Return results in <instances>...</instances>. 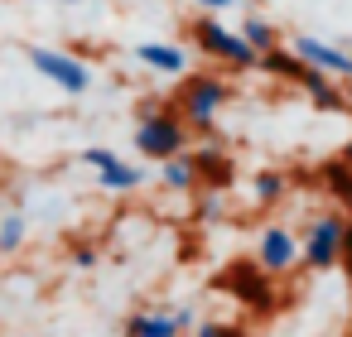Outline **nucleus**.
<instances>
[{"label": "nucleus", "mask_w": 352, "mask_h": 337, "mask_svg": "<svg viewBox=\"0 0 352 337\" xmlns=\"http://www.w3.org/2000/svg\"><path fill=\"white\" fill-rule=\"evenodd\" d=\"M236 34H241V39H246V49H251V54H256V58H261V54H270V49H280V44H285V34H280V30H275V25H270V20H261V15H246V20H241V30H236Z\"/></svg>", "instance_id": "obj_14"}, {"label": "nucleus", "mask_w": 352, "mask_h": 337, "mask_svg": "<svg viewBox=\"0 0 352 337\" xmlns=\"http://www.w3.org/2000/svg\"><path fill=\"white\" fill-rule=\"evenodd\" d=\"M25 58H30V68H34L39 78H49V82L63 87L68 97L92 92V68H87L78 54H63V49H44V44H34V49H25Z\"/></svg>", "instance_id": "obj_5"}, {"label": "nucleus", "mask_w": 352, "mask_h": 337, "mask_svg": "<svg viewBox=\"0 0 352 337\" xmlns=\"http://www.w3.org/2000/svg\"><path fill=\"white\" fill-rule=\"evenodd\" d=\"M289 54H294L299 63H309L314 73H328V78H338V82L352 78V49L323 44V39H314V34H294V39H289Z\"/></svg>", "instance_id": "obj_7"}, {"label": "nucleus", "mask_w": 352, "mask_h": 337, "mask_svg": "<svg viewBox=\"0 0 352 337\" xmlns=\"http://www.w3.org/2000/svg\"><path fill=\"white\" fill-rule=\"evenodd\" d=\"M256 68H261V73H270V78H280V82H299L309 63H299V58H294V54H289V49L280 44V49L261 54V58H256Z\"/></svg>", "instance_id": "obj_15"}, {"label": "nucleus", "mask_w": 352, "mask_h": 337, "mask_svg": "<svg viewBox=\"0 0 352 337\" xmlns=\"http://www.w3.org/2000/svg\"><path fill=\"white\" fill-rule=\"evenodd\" d=\"M323 183H328V193H333V198H342V202L352 207V164H342V159L323 164Z\"/></svg>", "instance_id": "obj_19"}, {"label": "nucleus", "mask_w": 352, "mask_h": 337, "mask_svg": "<svg viewBox=\"0 0 352 337\" xmlns=\"http://www.w3.org/2000/svg\"><path fill=\"white\" fill-rule=\"evenodd\" d=\"M285 193H289V178L280 169L256 174V207H275V202H285Z\"/></svg>", "instance_id": "obj_17"}, {"label": "nucleus", "mask_w": 352, "mask_h": 337, "mask_svg": "<svg viewBox=\"0 0 352 337\" xmlns=\"http://www.w3.org/2000/svg\"><path fill=\"white\" fill-rule=\"evenodd\" d=\"M193 337H246L241 327H232V323H198L193 327Z\"/></svg>", "instance_id": "obj_22"}, {"label": "nucleus", "mask_w": 352, "mask_h": 337, "mask_svg": "<svg viewBox=\"0 0 352 337\" xmlns=\"http://www.w3.org/2000/svg\"><path fill=\"white\" fill-rule=\"evenodd\" d=\"M318 111H347V92L338 87V78H328V73H314V68H304V78L294 82Z\"/></svg>", "instance_id": "obj_10"}, {"label": "nucleus", "mask_w": 352, "mask_h": 337, "mask_svg": "<svg viewBox=\"0 0 352 337\" xmlns=\"http://www.w3.org/2000/svg\"><path fill=\"white\" fill-rule=\"evenodd\" d=\"M338 260H347V265H352V222H347V231H342V255H338Z\"/></svg>", "instance_id": "obj_26"}, {"label": "nucleus", "mask_w": 352, "mask_h": 337, "mask_svg": "<svg viewBox=\"0 0 352 337\" xmlns=\"http://www.w3.org/2000/svg\"><path fill=\"white\" fill-rule=\"evenodd\" d=\"M73 265L78 270H92L97 265V246H73Z\"/></svg>", "instance_id": "obj_24"}, {"label": "nucleus", "mask_w": 352, "mask_h": 337, "mask_svg": "<svg viewBox=\"0 0 352 337\" xmlns=\"http://www.w3.org/2000/svg\"><path fill=\"white\" fill-rule=\"evenodd\" d=\"M338 159H342V164H352V140L342 145V154H338Z\"/></svg>", "instance_id": "obj_27"}, {"label": "nucleus", "mask_w": 352, "mask_h": 337, "mask_svg": "<svg viewBox=\"0 0 352 337\" xmlns=\"http://www.w3.org/2000/svg\"><path fill=\"white\" fill-rule=\"evenodd\" d=\"M347 222H352V207H347Z\"/></svg>", "instance_id": "obj_29"}, {"label": "nucleus", "mask_w": 352, "mask_h": 337, "mask_svg": "<svg viewBox=\"0 0 352 337\" xmlns=\"http://www.w3.org/2000/svg\"><path fill=\"white\" fill-rule=\"evenodd\" d=\"M227 284L236 289V299H246L256 313H270L275 308V284H270V275L256 265V270H246V265H236L232 275H227Z\"/></svg>", "instance_id": "obj_8"}, {"label": "nucleus", "mask_w": 352, "mask_h": 337, "mask_svg": "<svg viewBox=\"0 0 352 337\" xmlns=\"http://www.w3.org/2000/svg\"><path fill=\"white\" fill-rule=\"evenodd\" d=\"M222 212H227V202H222V188H208V193H203V202H198V217H203V222H217Z\"/></svg>", "instance_id": "obj_20"}, {"label": "nucleus", "mask_w": 352, "mask_h": 337, "mask_svg": "<svg viewBox=\"0 0 352 337\" xmlns=\"http://www.w3.org/2000/svg\"><path fill=\"white\" fill-rule=\"evenodd\" d=\"M63 5H78V0H63Z\"/></svg>", "instance_id": "obj_28"}, {"label": "nucleus", "mask_w": 352, "mask_h": 337, "mask_svg": "<svg viewBox=\"0 0 352 337\" xmlns=\"http://www.w3.org/2000/svg\"><path fill=\"white\" fill-rule=\"evenodd\" d=\"M193 5H198V10H208V15H217V10H232L236 0H193Z\"/></svg>", "instance_id": "obj_25"}, {"label": "nucleus", "mask_w": 352, "mask_h": 337, "mask_svg": "<svg viewBox=\"0 0 352 337\" xmlns=\"http://www.w3.org/2000/svg\"><path fill=\"white\" fill-rule=\"evenodd\" d=\"M188 39H193V49L203 54V58H212V63H222V68H232V73H246V68H256V54L246 49V39L236 34V30H227L217 15H208V10H198L193 20H188Z\"/></svg>", "instance_id": "obj_3"}, {"label": "nucleus", "mask_w": 352, "mask_h": 337, "mask_svg": "<svg viewBox=\"0 0 352 337\" xmlns=\"http://www.w3.org/2000/svg\"><path fill=\"white\" fill-rule=\"evenodd\" d=\"M25 236H30L25 212H6V217H0V255H15L25 246Z\"/></svg>", "instance_id": "obj_18"}, {"label": "nucleus", "mask_w": 352, "mask_h": 337, "mask_svg": "<svg viewBox=\"0 0 352 337\" xmlns=\"http://www.w3.org/2000/svg\"><path fill=\"white\" fill-rule=\"evenodd\" d=\"M188 140H193V130L179 121V111H174L169 102L150 97V102L135 106V150H140L145 159L160 164V159H169V154H184Z\"/></svg>", "instance_id": "obj_1"}, {"label": "nucleus", "mask_w": 352, "mask_h": 337, "mask_svg": "<svg viewBox=\"0 0 352 337\" xmlns=\"http://www.w3.org/2000/svg\"><path fill=\"white\" fill-rule=\"evenodd\" d=\"M232 102V82L222 73H188L179 97H174V111L188 130H217V111Z\"/></svg>", "instance_id": "obj_2"}, {"label": "nucleus", "mask_w": 352, "mask_h": 337, "mask_svg": "<svg viewBox=\"0 0 352 337\" xmlns=\"http://www.w3.org/2000/svg\"><path fill=\"white\" fill-rule=\"evenodd\" d=\"M140 183H145V174L126 159H116L111 169H97V188H107V193H135Z\"/></svg>", "instance_id": "obj_16"}, {"label": "nucleus", "mask_w": 352, "mask_h": 337, "mask_svg": "<svg viewBox=\"0 0 352 337\" xmlns=\"http://www.w3.org/2000/svg\"><path fill=\"white\" fill-rule=\"evenodd\" d=\"M126 337H184V332L174 327L169 308H140L126 318Z\"/></svg>", "instance_id": "obj_12"}, {"label": "nucleus", "mask_w": 352, "mask_h": 337, "mask_svg": "<svg viewBox=\"0 0 352 337\" xmlns=\"http://www.w3.org/2000/svg\"><path fill=\"white\" fill-rule=\"evenodd\" d=\"M160 183H164L169 193H193V188H198L193 154L184 150V154H169V159H160Z\"/></svg>", "instance_id": "obj_13"}, {"label": "nucleus", "mask_w": 352, "mask_h": 337, "mask_svg": "<svg viewBox=\"0 0 352 337\" xmlns=\"http://www.w3.org/2000/svg\"><path fill=\"white\" fill-rule=\"evenodd\" d=\"M342 231H347V217L342 212H323L304 226L299 236V265L304 270H333L338 255H342Z\"/></svg>", "instance_id": "obj_4"}, {"label": "nucleus", "mask_w": 352, "mask_h": 337, "mask_svg": "<svg viewBox=\"0 0 352 337\" xmlns=\"http://www.w3.org/2000/svg\"><path fill=\"white\" fill-rule=\"evenodd\" d=\"M188 154H193L198 183H208V188H227L232 183V154L222 150V140H212V150L203 145V150H188Z\"/></svg>", "instance_id": "obj_11"}, {"label": "nucleus", "mask_w": 352, "mask_h": 337, "mask_svg": "<svg viewBox=\"0 0 352 337\" xmlns=\"http://www.w3.org/2000/svg\"><path fill=\"white\" fill-rule=\"evenodd\" d=\"M116 159H121V154H116V150H107V145H92V150H82V164H87V169H111Z\"/></svg>", "instance_id": "obj_21"}, {"label": "nucleus", "mask_w": 352, "mask_h": 337, "mask_svg": "<svg viewBox=\"0 0 352 337\" xmlns=\"http://www.w3.org/2000/svg\"><path fill=\"white\" fill-rule=\"evenodd\" d=\"M135 58L150 68V73H164V78H184L188 73V58L179 44H164V39H150V44H135Z\"/></svg>", "instance_id": "obj_9"}, {"label": "nucleus", "mask_w": 352, "mask_h": 337, "mask_svg": "<svg viewBox=\"0 0 352 337\" xmlns=\"http://www.w3.org/2000/svg\"><path fill=\"white\" fill-rule=\"evenodd\" d=\"M174 327H179V332L198 327V308H193V303H179V308H174Z\"/></svg>", "instance_id": "obj_23"}, {"label": "nucleus", "mask_w": 352, "mask_h": 337, "mask_svg": "<svg viewBox=\"0 0 352 337\" xmlns=\"http://www.w3.org/2000/svg\"><path fill=\"white\" fill-rule=\"evenodd\" d=\"M256 265H261L270 279L289 275V270L299 265V236H294L289 226H280V222L261 226V241H256Z\"/></svg>", "instance_id": "obj_6"}]
</instances>
